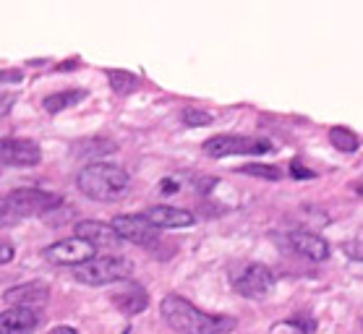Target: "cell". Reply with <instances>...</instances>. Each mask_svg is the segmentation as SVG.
<instances>
[{
    "label": "cell",
    "instance_id": "obj_1",
    "mask_svg": "<svg viewBox=\"0 0 363 334\" xmlns=\"http://www.w3.org/2000/svg\"><path fill=\"white\" fill-rule=\"evenodd\" d=\"M160 313L178 334H228L235 329V318L209 316L181 295H165L160 303Z\"/></svg>",
    "mask_w": 363,
    "mask_h": 334
},
{
    "label": "cell",
    "instance_id": "obj_2",
    "mask_svg": "<svg viewBox=\"0 0 363 334\" xmlns=\"http://www.w3.org/2000/svg\"><path fill=\"white\" fill-rule=\"evenodd\" d=\"M128 186L131 175L110 162H91L76 175V188L94 201H121L128 194Z\"/></svg>",
    "mask_w": 363,
    "mask_h": 334
},
{
    "label": "cell",
    "instance_id": "obj_3",
    "mask_svg": "<svg viewBox=\"0 0 363 334\" xmlns=\"http://www.w3.org/2000/svg\"><path fill=\"white\" fill-rule=\"evenodd\" d=\"M133 272V261L125 256H97L84 267H76L74 277L84 285L99 287V285H113L121 279H128Z\"/></svg>",
    "mask_w": 363,
    "mask_h": 334
},
{
    "label": "cell",
    "instance_id": "obj_4",
    "mask_svg": "<svg viewBox=\"0 0 363 334\" xmlns=\"http://www.w3.org/2000/svg\"><path fill=\"white\" fill-rule=\"evenodd\" d=\"M3 201L13 212L16 220L37 217V214H45L63 204V199L58 194H50V191H42V188H16L9 196H3Z\"/></svg>",
    "mask_w": 363,
    "mask_h": 334
},
{
    "label": "cell",
    "instance_id": "obj_5",
    "mask_svg": "<svg viewBox=\"0 0 363 334\" xmlns=\"http://www.w3.org/2000/svg\"><path fill=\"white\" fill-rule=\"evenodd\" d=\"M204 152L215 160L233 155H267L272 152V144L267 139H251V136H212L209 141H204Z\"/></svg>",
    "mask_w": 363,
    "mask_h": 334
},
{
    "label": "cell",
    "instance_id": "obj_6",
    "mask_svg": "<svg viewBox=\"0 0 363 334\" xmlns=\"http://www.w3.org/2000/svg\"><path fill=\"white\" fill-rule=\"evenodd\" d=\"M42 256L50 261V264H58V267H84V264H89L91 259H97V251L91 248L86 240L82 238H63V240H55V243H50Z\"/></svg>",
    "mask_w": 363,
    "mask_h": 334
},
{
    "label": "cell",
    "instance_id": "obj_7",
    "mask_svg": "<svg viewBox=\"0 0 363 334\" xmlns=\"http://www.w3.org/2000/svg\"><path fill=\"white\" fill-rule=\"evenodd\" d=\"M233 285L243 298H254V301H262L272 293L274 287V274L267 269L264 264H248L246 269H240L233 279Z\"/></svg>",
    "mask_w": 363,
    "mask_h": 334
},
{
    "label": "cell",
    "instance_id": "obj_8",
    "mask_svg": "<svg viewBox=\"0 0 363 334\" xmlns=\"http://www.w3.org/2000/svg\"><path fill=\"white\" fill-rule=\"evenodd\" d=\"M110 228L116 230V235L121 240H128V243H136V245L155 243L160 235V230L144 214H118L116 220L110 222Z\"/></svg>",
    "mask_w": 363,
    "mask_h": 334
},
{
    "label": "cell",
    "instance_id": "obj_9",
    "mask_svg": "<svg viewBox=\"0 0 363 334\" xmlns=\"http://www.w3.org/2000/svg\"><path fill=\"white\" fill-rule=\"evenodd\" d=\"M42 162V149L32 139H0L3 167H32Z\"/></svg>",
    "mask_w": 363,
    "mask_h": 334
},
{
    "label": "cell",
    "instance_id": "obj_10",
    "mask_svg": "<svg viewBox=\"0 0 363 334\" xmlns=\"http://www.w3.org/2000/svg\"><path fill=\"white\" fill-rule=\"evenodd\" d=\"M76 238H82L94 248V251H116L118 245L123 243L121 238L116 235V230L105 225V222L97 220H84L76 225Z\"/></svg>",
    "mask_w": 363,
    "mask_h": 334
},
{
    "label": "cell",
    "instance_id": "obj_11",
    "mask_svg": "<svg viewBox=\"0 0 363 334\" xmlns=\"http://www.w3.org/2000/svg\"><path fill=\"white\" fill-rule=\"evenodd\" d=\"M50 298V285L48 282H24V285L9 287L3 301L9 303L11 308H37L42 303H48Z\"/></svg>",
    "mask_w": 363,
    "mask_h": 334
},
{
    "label": "cell",
    "instance_id": "obj_12",
    "mask_svg": "<svg viewBox=\"0 0 363 334\" xmlns=\"http://www.w3.org/2000/svg\"><path fill=\"white\" fill-rule=\"evenodd\" d=\"M157 230H178V228H191L196 217L189 209H178V206H149L147 212H141Z\"/></svg>",
    "mask_w": 363,
    "mask_h": 334
},
{
    "label": "cell",
    "instance_id": "obj_13",
    "mask_svg": "<svg viewBox=\"0 0 363 334\" xmlns=\"http://www.w3.org/2000/svg\"><path fill=\"white\" fill-rule=\"evenodd\" d=\"M40 326V313L32 308H9L0 313V334H32Z\"/></svg>",
    "mask_w": 363,
    "mask_h": 334
},
{
    "label": "cell",
    "instance_id": "obj_14",
    "mask_svg": "<svg viewBox=\"0 0 363 334\" xmlns=\"http://www.w3.org/2000/svg\"><path fill=\"white\" fill-rule=\"evenodd\" d=\"M290 245H293L301 256H306V259H311V261L330 259V243H327L322 235L308 233V230H296V233H290Z\"/></svg>",
    "mask_w": 363,
    "mask_h": 334
},
{
    "label": "cell",
    "instance_id": "obj_15",
    "mask_svg": "<svg viewBox=\"0 0 363 334\" xmlns=\"http://www.w3.org/2000/svg\"><path fill=\"white\" fill-rule=\"evenodd\" d=\"M113 303H116V308L121 311V313H125V316H136V313H141V311L147 308L149 295L144 293V287L141 285H131V287H125L123 293L113 295Z\"/></svg>",
    "mask_w": 363,
    "mask_h": 334
},
{
    "label": "cell",
    "instance_id": "obj_16",
    "mask_svg": "<svg viewBox=\"0 0 363 334\" xmlns=\"http://www.w3.org/2000/svg\"><path fill=\"white\" fill-rule=\"evenodd\" d=\"M84 99H86V91H84V89H66V91L48 94V97L42 99V107H45L50 115H55V113H63V110H68V107L79 105V102H84Z\"/></svg>",
    "mask_w": 363,
    "mask_h": 334
},
{
    "label": "cell",
    "instance_id": "obj_17",
    "mask_svg": "<svg viewBox=\"0 0 363 334\" xmlns=\"http://www.w3.org/2000/svg\"><path fill=\"white\" fill-rule=\"evenodd\" d=\"M330 141H332V147L340 149V152H355V149L361 147V144H358V136H355L350 128H342V126H335V128L330 130Z\"/></svg>",
    "mask_w": 363,
    "mask_h": 334
},
{
    "label": "cell",
    "instance_id": "obj_18",
    "mask_svg": "<svg viewBox=\"0 0 363 334\" xmlns=\"http://www.w3.org/2000/svg\"><path fill=\"white\" fill-rule=\"evenodd\" d=\"M108 82L118 94H131V91L139 89V79L128 71H108Z\"/></svg>",
    "mask_w": 363,
    "mask_h": 334
},
{
    "label": "cell",
    "instance_id": "obj_19",
    "mask_svg": "<svg viewBox=\"0 0 363 334\" xmlns=\"http://www.w3.org/2000/svg\"><path fill=\"white\" fill-rule=\"evenodd\" d=\"M181 118H183V123H186V126H191V128L212 126V121H215V118H212V115L206 113V110H199V107H186Z\"/></svg>",
    "mask_w": 363,
    "mask_h": 334
},
{
    "label": "cell",
    "instance_id": "obj_20",
    "mask_svg": "<svg viewBox=\"0 0 363 334\" xmlns=\"http://www.w3.org/2000/svg\"><path fill=\"white\" fill-rule=\"evenodd\" d=\"M240 172H246V175H256V178H267V180L280 178V170L272 167V165H243Z\"/></svg>",
    "mask_w": 363,
    "mask_h": 334
},
{
    "label": "cell",
    "instance_id": "obj_21",
    "mask_svg": "<svg viewBox=\"0 0 363 334\" xmlns=\"http://www.w3.org/2000/svg\"><path fill=\"white\" fill-rule=\"evenodd\" d=\"M21 82H24L21 68H3L0 71V84H21Z\"/></svg>",
    "mask_w": 363,
    "mask_h": 334
},
{
    "label": "cell",
    "instance_id": "obj_22",
    "mask_svg": "<svg viewBox=\"0 0 363 334\" xmlns=\"http://www.w3.org/2000/svg\"><path fill=\"white\" fill-rule=\"evenodd\" d=\"M16 94L13 91H0V118L3 115H9L11 110H13V105H16Z\"/></svg>",
    "mask_w": 363,
    "mask_h": 334
},
{
    "label": "cell",
    "instance_id": "obj_23",
    "mask_svg": "<svg viewBox=\"0 0 363 334\" xmlns=\"http://www.w3.org/2000/svg\"><path fill=\"white\" fill-rule=\"evenodd\" d=\"M13 256H16L13 245H11L9 240H0V264H9V261H13Z\"/></svg>",
    "mask_w": 363,
    "mask_h": 334
},
{
    "label": "cell",
    "instance_id": "obj_24",
    "mask_svg": "<svg viewBox=\"0 0 363 334\" xmlns=\"http://www.w3.org/2000/svg\"><path fill=\"white\" fill-rule=\"evenodd\" d=\"M290 175H293V178H314V172L306 170V167L301 162H293V165H290Z\"/></svg>",
    "mask_w": 363,
    "mask_h": 334
},
{
    "label": "cell",
    "instance_id": "obj_25",
    "mask_svg": "<svg viewBox=\"0 0 363 334\" xmlns=\"http://www.w3.org/2000/svg\"><path fill=\"white\" fill-rule=\"evenodd\" d=\"M290 324H296V326H301V329H303V334H314V321H308V318H293V321H290Z\"/></svg>",
    "mask_w": 363,
    "mask_h": 334
},
{
    "label": "cell",
    "instance_id": "obj_26",
    "mask_svg": "<svg viewBox=\"0 0 363 334\" xmlns=\"http://www.w3.org/2000/svg\"><path fill=\"white\" fill-rule=\"evenodd\" d=\"M347 256H353V259H363V245L361 243H347Z\"/></svg>",
    "mask_w": 363,
    "mask_h": 334
},
{
    "label": "cell",
    "instance_id": "obj_27",
    "mask_svg": "<svg viewBox=\"0 0 363 334\" xmlns=\"http://www.w3.org/2000/svg\"><path fill=\"white\" fill-rule=\"evenodd\" d=\"M160 191H162V194H175V191H178V183H175V180H162V183H160Z\"/></svg>",
    "mask_w": 363,
    "mask_h": 334
},
{
    "label": "cell",
    "instance_id": "obj_28",
    "mask_svg": "<svg viewBox=\"0 0 363 334\" xmlns=\"http://www.w3.org/2000/svg\"><path fill=\"white\" fill-rule=\"evenodd\" d=\"M48 334H79L74 326H55V329H50Z\"/></svg>",
    "mask_w": 363,
    "mask_h": 334
},
{
    "label": "cell",
    "instance_id": "obj_29",
    "mask_svg": "<svg viewBox=\"0 0 363 334\" xmlns=\"http://www.w3.org/2000/svg\"><path fill=\"white\" fill-rule=\"evenodd\" d=\"M358 194H361V196H363V186H358Z\"/></svg>",
    "mask_w": 363,
    "mask_h": 334
}]
</instances>
